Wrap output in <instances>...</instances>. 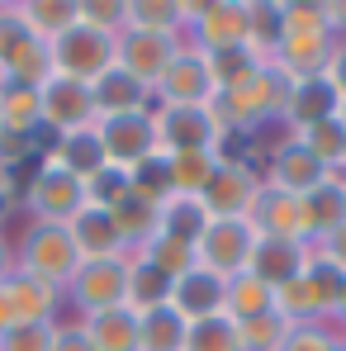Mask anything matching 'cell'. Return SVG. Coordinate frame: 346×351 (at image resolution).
<instances>
[{
    "label": "cell",
    "mask_w": 346,
    "mask_h": 351,
    "mask_svg": "<svg viewBox=\"0 0 346 351\" xmlns=\"http://www.w3.org/2000/svg\"><path fill=\"white\" fill-rule=\"evenodd\" d=\"M332 53H337V38L323 24V10L304 5V0H285V34H280V43L271 53V66L285 81H308V76L328 71Z\"/></svg>",
    "instance_id": "cell-1"
},
{
    "label": "cell",
    "mask_w": 346,
    "mask_h": 351,
    "mask_svg": "<svg viewBox=\"0 0 346 351\" xmlns=\"http://www.w3.org/2000/svg\"><path fill=\"white\" fill-rule=\"evenodd\" d=\"M285 95H289V81L266 62V71H256L247 86L237 90H219L209 100V114L219 123V133H242V138H256V128L275 123L285 114Z\"/></svg>",
    "instance_id": "cell-2"
},
{
    "label": "cell",
    "mask_w": 346,
    "mask_h": 351,
    "mask_svg": "<svg viewBox=\"0 0 346 351\" xmlns=\"http://www.w3.org/2000/svg\"><path fill=\"white\" fill-rule=\"evenodd\" d=\"M14 271L53 285V290H66L71 276L81 271V252L71 242V228H62V223H29L24 237L14 242Z\"/></svg>",
    "instance_id": "cell-3"
},
{
    "label": "cell",
    "mask_w": 346,
    "mask_h": 351,
    "mask_svg": "<svg viewBox=\"0 0 346 351\" xmlns=\"http://www.w3.org/2000/svg\"><path fill=\"white\" fill-rule=\"evenodd\" d=\"M342 280H346V276L337 271V266H328V261L308 256L304 276H294L289 285L275 290V313L285 318L289 328H294V323H323V318L332 313V304H337Z\"/></svg>",
    "instance_id": "cell-4"
},
{
    "label": "cell",
    "mask_w": 346,
    "mask_h": 351,
    "mask_svg": "<svg viewBox=\"0 0 346 351\" xmlns=\"http://www.w3.org/2000/svg\"><path fill=\"white\" fill-rule=\"evenodd\" d=\"M128 256H110V261H81V271L71 276V285L62 290L71 318H90L105 308H123L128 304Z\"/></svg>",
    "instance_id": "cell-5"
},
{
    "label": "cell",
    "mask_w": 346,
    "mask_h": 351,
    "mask_svg": "<svg viewBox=\"0 0 346 351\" xmlns=\"http://www.w3.org/2000/svg\"><path fill=\"white\" fill-rule=\"evenodd\" d=\"M48 76H53V48L24 29L14 5H0V81L43 86Z\"/></svg>",
    "instance_id": "cell-6"
},
{
    "label": "cell",
    "mask_w": 346,
    "mask_h": 351,
    "mask_svg": "<svg viewBox=\"0 0 346 351\" xmlns=\"http://www.w3.org/2000/svg\"><path fill=\"white\" fill-rule=\"evenodd\" d=\"M19 204H24V214H29L34 223H62V228H66V223L86 209V180L66 176L62 167H53V162L43 157L38 171L29 176Z\"/></svg>",
    "instance_id": "cell-7"
},
{
    "label": "cell",
    "mask_w": 346,
    "mask_h": 351,
    "mask_svg": "<svg viewBox=\"0 0 346 351\" xmlns=\"http://www.w3.org/2000/svg\"><path fill=\"white\" fill-rule=\"evenodd\" d=\"M48 48H53V71L58 76H71V81H86V86L100 71H110L114 58H119V38L105 34V29H95V24H86V19H76Z\"/></svg>",
    "instance_id": "cell-8"
},
{
    "label": "cell",
    "mask_w": 346,
    "mask_h": 351,
    "mask_svg": "<svg viewBox=\"0 0 346 351\" xmlns=\"http://www.w3.org/2000/svg\"><path fill=\"white\" fill-rule=\"evenodd\" d=\"M185 43L199 53L247 48V0H199L185 5Z\"/></svg>",
    "instance_id": "cell-9"
},
{
    "label": "cell",
    "mask_w": 346,
    "mask_h": 351,
    "mask_svg": "<svg viewBox=\"0 0 346 351\" xmlns=\"http://www.w3.org/2000/svg\"><path fill=\"white\" fill-rule=\"evenodd\" d=\"M256 242H261V233H256L251 219H209V228L195 242V261H199L204 271L232 280V276H242V271L251 266Z\"/></svg>",
    "instance_id": "cell-10"
},
{
    "label": "cell",
    "mask_w": 346,
    "mask_h": 351,
    "mask_svg": "<svg viewBox=\"0 0 346 351\" xmlns=\"http://www.w3.org/2000/svg\"><path fill=\"white\" fill-rule=\"evenodd\" d=\"M157 119V152L175 157V152H214L219 147V123L209 114V105H152Z\"/></svg>",
    "instance_id": "cell-11"
},
{
    "label": "cell",
    "mask_w": 346,
    "mask_h": 351,
    "mask_svg": "<svg viewBox=\"0 0 346 351\" xmlns=\"http://www.w3.org/2000/svg\"><path fill=\"white\" fill-rule=\"evenodd\" d=\"M62 290L24 276V271H10L0 280V332L5 328H24V323H58L62 313Z\"/></svg>",
    "instance_id": "cell-12"
},
{
    "label": "cell",
    "mask_w": 346,
    "mask_h": 351,
    "mask_svg": "<svg viewBox=\"0 0 346 351\" xmlns=\"http://www.w3.org/2000/svg\"><path fill=\"white\" fill-rule=\"evenodd\" d=\"M95 133H100V143H105L110 167L133 171L138 162L157 157V119H152V110H133V114L95 119Z\"/></svg>",
    "instance_id": "cell-13"
},
{
    "label": "cell",
    "mask_w": 346,
    "mask_h": 351,
    "mask_svg": "<svg viewBox=\"0 0 346 351\" xmlns=\"http://www.w3.org/2000/svg\"><path fill=\"white\" fill-rule=\"evenodd\" d=\"M328 167L299 143V138H280L271 152H266V171H261V185L266 190H280V195H308L318 180H328Z\"/></svg>",
    "instance_id": "cell-14"
},
{
    "label": "cell",
    "mask_w": 346,
    "mask_h": 351,
    "mask_svg": "<svg viewBox=\"0 0 346 351\" xmlns=\"http://www.w3.org/2000/svg\"><path fill=\"white\" fill-rule=\"evenodd\" d=\"M256 195H261V171L247 162H219L209 185L199 190V199L214 219H247Z\"/></svg>",
    "instance_id": "cell-15"
},
{
    "label": "cell",
    "mask_w": 346,
    "mask_h": 351,
    "mask_svg": "<svg viewBox=\"0 0 346 351\" xmlns=\"http://www.w3.org/2000/svg\"><path fill=\"white\" fill-rule=\"evenodd\" d=\"M219 90H214V76H209V62L199 48H180L175 62L162 71V81L152 86V105H209Z\"/></svg>",
    "instance_id": "cell-16"
},
{
    "label": "cell",
    "mask_w": 346,
    "mask_h": 351,
    "mask_svg": "<svg viewBox=\"0 0 346 351\" xmlns=\"http://www.w3.org/2000/svg\"><path fill=\"white\" fill-rule=\"evenodd\" d=\"M43 133H76V128H90L95 123V100H90V86L86 81H71V76H48L43 81Z\"/></svg>",
    "instance_id": "cell-17"
},
{
    "label": "cell",
    "mask_w": 346,
    "mask_h": 351,
    "mask_svg": "<svg viewBox=\"0 0 346 351\" xmlns=\"http://www.w3.org/2000/svg\"><path fill=\"white\" fill-rule=\"evenodd\" d=\"M185 48V38H175V34H147V29H123L119 34V66L128 71V76H138L147 90L162 81V71L175 62V53Z\"/></svg>",
    "instance_id": "cell-18"
},
{
    "label": "cell",
    "mask_w": 346,
    "mask_h": 351,
    "mask_svg": "<svg viewBox=\"0 0 346 351\" xmlns=\"http://www.w3.org/2000/svg\"><path fill=\"white\" fill-rule=\"evenodd\" d=\"M299 223H304V242L308 247L346 223V176L342 171H332L328 180H318L308 195H299Z\"/></svg>",
    "instance_id": "cell-19"
},
{
    "label": "cell",
    "mask_w": 346,
    "mask_h": 351,
    "mask_svg": "<svg viewBox=\"0 0 346 351\" xmlns=\"http://www.w3.org/2000/svg\"><path fill=\"white\" fill-rule=\"evenodd\" d=\"M171 304L185 323H204V318H219L223 304H228V280L204 271V266H190L180 280H171Z\"/></svg>",
    "instance_id": "cell-20"
},
{
    "label": "cell",
    "mask_w": 346,
    "mask_h": 351,
    "mask_svg": "<svg viewBox=\"0 0 346 351\" xmlns=\"http://www.w3.org/2000/svg\"><path fill=\"white\" fill-rule=\"evenodd\" d=\"M337 110H342V95H337V86L323 71V76H308V81H289L280 123H285L289 133H299V128H313L323 119H337Z\"/></svg>",
    "instance_id": "cell-21"
},
{
    "label": "cell",
    "mask_w": 346,
    "mask_h": 351,
    "mask_svg": "<svg viewBox=\"0 0 346 351\" xmlns=\"http://www.w3.org/2000/svg\"><path fill=\"white\" fill-rule=\"evenodd\" d=\"M308 256H313V247H308V242L261 237V242H256V252H251V266H247V271H251L256 280H266L271 290H280V285H289L294 276H304Z\"/></svg>",
    "instance_id": "cell-22"
},
{
    "label": "cell",
    "mask_w": 346,
    "mask_h": 351,
    "mask_svg": "<svg viewBox=\"0 0 346 351\" xmlns=\"http://www.w3.org/2000/svg\"><path fill=\"white\" fill-rule=\"evenodd\" d=\"M90 100H95V119H114V114H133V110H152V90L128 76L123 66H110L90 81Z\"/></svg>",
    "instance_id": "cell-23"
},
{
    "label": "cell",
    "mask_w": 346,
    "mask_h": 351,
    "mask_svg": "<svg viewBox=\"0 0 346 351\" xmlns=\"http://www.w3.org/2000/svg\"><path fill=\"white\" fill-rule=\"evenodd\" d=\"M71 242H76V252H81V261H110V256H128V247H123V237L114 228V214L110 209H81L71 223Z\"/></svg>",
    "instance_id": "cell-24"
},
{
    "label": "cell",
    "mask_w": 346,
    "mask_h": 351,
    "mask_svg": "<svg viewBox=\"0 0 346 351\" xmlns=\"http://www.w3.org/2000/svg\"><path fill=\"white\" fill-rule=\"evenodd\" d=\"M48 162L62 167L66 176H76V180H90L100 167H110V157H105V143H100L95 123H90V128H76V133L53 138V143H48Z\"/></svg>",
    "instance_id": "cell-25"
},
{
    "label": "cell",
    "mask_w": 346,
    "mask_h": 351,
    "mask_svg": "<svg viewBox=\"0 0 346 351\" xmlns=\"http://www.w3.org/2000/svg\"><path fill=\"white\" fill-rule=\"evenodd\" d=\"M209 209H204V199L199 195H180V190H171L162 204H157V233L162 237H175V242H199V233L209 228Z\"/></svg>",
    "instance_id": "cell-26"
},
{
    "label": "cell",
    "mask_w": 346,
    "mask_h": 351,
    "mask_svg": "<svg viewBox=\"0 0 346 351\" xmlns=\"http://www.w3.org/2000/svg\"><path fill=\"white\" fill-rule=\"evenodd\" d=\"M247 219L256 223V233H261V237H289V242H304L299 199H294V195H280V190H266V185H261V195H256V204H251Z\"/></svg>",
    "instance_id": "cell-27"
},
{
    "label": "cell",
    "mask_w": 346,
    "mask_h": 351,
    "mask_svg": "<svg viewBox=\"0 0 346 351\" xmlns=\"http://www.w3.org/2000/svg\"><path fill=\"white\" fill-rule=\"evenodd\" d=\"M14 14L24 19V29L34 38L53 43L81 19V0H14Z\"/></svg>",
    "instance_id": "cell-28"
},
{
    "label": "cell",
    "mask_w": 346,
    "mask_h": 351,
    "mask_svg": "<svg viewBox=\"0 0 346 351\" xmlns=\"http://www.w3.org/2000/svg\"><path fill=\"white\" fill-rule=\"evenodd\" d=\"M76 323L86 328V337L95 342V351H138V313L128 304L90 313V318H76Z\"/></svg>",
    "instance_id": "cell-29"
},
{
    "label": "cell",
    "mask_w": 346,
    "mask_h": 351,
    "mask_svg": "<svg viewBox=\"0 0 346 351\" xmlns=\"http://www.w3.org/2000/svg\"><path fill=\"white\" fill-rule=\"evenodd\" d=\"M43 86L0 81V128L5 133H43Z\"/></svg>",
    "instance_id": "cell-30"
},
{
    "label": "cell",
    "mask_w": 346,
    "mask_h": 351,
    "mask_svg": "<svg viewBox=\"0 0 346 351\" xmlns=\"http://www.w3.org/2000/svg\"><path fill=\"white\" fill-rule=\"evenodd\" d=\"M185 332H190V323L175 313L171 304L138 313V351H180Z\"/></svg>",
    "instance_id": "cell-31"
},
{
    "label": "cell",
    "mask_w": 346,
    "mask_h": 351,
    "mask_svg": "<svg viewBox=\"0 0 346 351\" xmlns=\"http://www.w3.org/2000/svg\"><path fill=\"white\" fill-rule=\"evenodd\" d=\"M223 313H228L232 323H251V318H261V313H275V290H271L266 280H256L251 271H242V276L228 280V304H223Z\"/></svg>",
    "instance_id": "cell-32"
},
{
    "label": "cell",
    "mask_w": 346,
    "mask_h": 351,
    "mask_svg": "<svg viewBox=\"0 0 346 351\" xmlns=\"http://www.w3.org/2000/svg\"><path fill=\"white\" fill-rule=\"evenodd\" d=\"M285 34V0H247V48L271 62Z\"/></svg>",
    "instance_id": "cell-33"
},
{
    "label": "cell",
    "mask_w": 346,
    "mask_h": 351,
    "mask_svg": "<svg viewBox=\"0 0 346 351\" xmlns=\"http://www.w3.org/2000/svg\"><path fill=\"white\" fill-rule=\"evenodd\" d=\"M209 62V76H214V90H237L247 86L256 71H266V58L251 53V48H228V53H204Z\"/></svg>",
    "instance_id": "cell-34"
},
{
    "label": "cell",
    "mask_w": 346,
    "mask_h": 351,
    "mask_svg": "<svg viewBox=\"0 0 346 351\" xmlns=\"http://www.w3.org/2000/svg\"><path fill=\"white\" fill-rule=\"evenodd\" d=\"M133 261H143V266H152V271H162L166 280H180L190 266H199L195 261V247L190 242H175V237H152V242H143L138 252H133Z\"/></svg>",
    "instance_id": "cell-35"
},
{
    "label": "cell",
    "mask_w": 346,
    "mask_h": 351,
    "mask_svg": "<svg viewBox=\"0 0 346 351\" xmlns=\"http://www.w3.org/2000/svg\"><path fill=\"white\" fill-rule=\"evenodd\" d=\"M110 214H114V228H119V237H123V247H128V256H133L143 242L157 237V204H147V199H138V195H128Z\"/></svg>",
    "instance_id": "cell-36"
},
{
    "label": "cell",
    "mask_w": 346,
    "mask_h": 351,
    "mask_svg": "<svg viewBox=\"0 0 346 351\" xmlns=\"http://www.w3.org/2000/svg\"><path fill=\"white\" fill-rule=\"evenodd\" d=\"M289 138H299L328 171H342V162H346V128H342V119H323V123L299 128V133H289Z\"/></svg>",
    "instance_id": "cell-37"
},
{
    "label": "cell",
    "mask_w": 346,
    "mask_h": 351,
    "mask_svg": "<svg viewBox=\"0 0 346 351\" xmlns=\"http://www.w3.org/2000/svg\"><path fill=\"white\" fill-rule=\"evenodd\" d=\"M214 167H219V152H175V157H166L171 190H180V195H199V190L209 185Z\"/></svg>",
    "instance_id": "cell-38"
},
{
    "label": "cell",
    "mask_w": 346,
    "mask_h": 351,
    "mask_svg": "<svg viewBox=\"0 0 346 351\" xmlns=\"http://www.w3.org/2000/svg\"><path fill=\"white\" fill-rule=\"evenodd\" d=\"M128 261H133V256H128ZM166 299H171V280H166L162 271L133 261V271H128V308H133V313H147V308H162Z\"/></svg>",
    "instance_id": "cell-39"
},
{
    "label": "cell",
    "mask_w": 346,
    "mask_h": 351,
    "mask_svg": "<svg viewBox=\"0 0 346 351\" xmlns=\"http://www.w3.org/2000/svg\"><path fill=\"white\" fill-rule=\"evenodd\" d=\"M180 351H242V332H237V323H232L228 313H219V318L190 323Z\"/></svg>",
    "instance_id": "cell-40"
},
{
    "label": "cell",
    "mask_w": 346,
    "mask_h": 351,
    "mask_svg": "<svg viewBox=\"0 0 346 351\" xmlns=\"http://www.w3.org/2000/svg\"><path fill=\"white\" fill-rule=\"evenodd\" d=\"M128 195H133V180H128L123 167H100L86 180V204L90 209H119Z\"/></svg>",
    "instance_id": "cell-41"
},
{
    "label": "cell",
    "mask_w": 346,
    "mask_h": 351,
    "mask_svg": "<svg viewBox=\"0 0 346 351\" xmlns=\"http://www.w3.org/2000/svg\"><path fill=\"white\" fill-rule=\"evenodd\" d=\"M128 180H133V195L147 199V204H162V199L171 195V171H166V157H162V152L147 157V162H138V167L128 171Z\"/></svg>",
    "instance_id": "cell-42"
},
{
    "label": "cell",
    "mask_w": 346,
    "mask_h": 351,
    "mask_svg": "<svg viewBox=\"0 0 346 351\" xmlns=\"http://www.w3.org/2000/svg\"><path fill=\"white\" fill-rule=\"evenodd\" d=\"M237 332H242V351H280L289 323L280 313H261L251 323H237Z\"/></svg>",
    "instance_id": "cell-43"
},
{
    "label": "cell",
    "mask_w": 346,
    "mask_h": 351,
    "mask_svg": "<svg viewBox=\"0 0 346 351\" xmlns=\"http://www.w3.org/2000/svg\"><path fill=\"white\" fill-rule=\"evenodd\" d=\"M337 342H342V332L332 323H294L280 351H337Z\"/></svg>",
    "instance_id": "cell-44"
},
{
    "label": "cell",
    "mask_w": 346,
    "mask_h": 351,
    "mask_svg": "<svg viewBox=\"0 0 346 351\" xmlns=\"http://www.w3.org/2000/svg\"><path fill=\"white\" fill-rule=\"evenodd\" d=\"M81 19L119 38L128 29V0H81Z\"/></svg>",
    "instance_id": "cell-45"
},
{
    "label": "cell",
    "mask_w": 346,
    "mask_h": 351,
    "mask_svg": "<svg viewBox=\"0 0 346 351\" xmlns=\"http://www.w3.org/2000/svg\"><path fill=\"white\" fill-rule=\"evenodd\" d=\"M53 328H58V323L5 328V332H0V351H53Z\"/></svg>",
    "instance_id": "cell-46"
},
{
    "label": "cell",
    "mask_w": 346,
    "mask_h": 351,
    "mask_svg": "<svg viewBox=\"0 0 346 351\" xmlns=\"http://www.w3.org/2000/svg\"><path fill=\"white\" fill-rule=\"evenodd\" d=\"M53 351H95V342L86 337V328L76 318H66V323L53 328Z\"/></svg>",
    "instance_id": "cell-47"
},
{
    "label": "cell",
    "mask_w": 346,
    "mask_h": 351,
    "mask_svg": "<svg viewBox=\"0 0 346 351\" xmlns=\"http://www.w3.org/2000/svg\"><path fill=\"white\" fill-rule=\"evenodd\" d=\"M313 256L328 261V266H337V271L346 276V223L337 228V233H328L323 242H313Z\"/></svg>",
    "instance_id": "cell-48"
},
{
    "label": "cell",
    "mask_w": 346,
    "mask_h": 351,
    "mask_svg": "<svg viewBox=\"0 0 346 351\" xmlns=\"http://www.w3.org/2000/svg\"><path fill=\"white\" fill-rule=\"evenodd\" d=\"M318 10H323V24L332 29V38L346 43V0H323Z\"/></svg>",
    "instance_id": "cell-49"
},
{
    "label": "cell",
    "mask_w": 346,
    "mask_h": 351,
    "mask_svg": "<svg viewBox=\"0 0 346 351\" xmlns=\"http://www.w3.org/2000/svg\"><path fill=\"white\" fill-rule=\"evenodd\" d=\"M328 81L337 86V95L346 100V43H337V53H332V62H328Z\"/></svg>",
    "instance_id": "cell-50"
},
{
    "label": "cell",
    "mask_w": 346,
    "mask_h": 351,
    "mask_svg": "<svg viewBox=\"0 0 346 351\" xmlns=\"http://www.w3.org/2000/svg\"><path fill=\"white\" fill-rule=\"evenodd\" d=\"M19 209V190L10 185V176H0V228L10 223V214Z\"/></svg>",
    "instance_id": "cell-51"
},
{
    "label": "cell",
    "mask_w": 346,
    "mask_h": 351,
    "mask_svg": "<svg viewBox=\"0 0 346 351\" xmlns=\"http://www.w3.org/2000/svg\"><path fill=\"white\" fill-rule=\"evenodd\" d=\"M323 323H332V328H337V332L346 337V280H342V290H337V304H332V313H328Z\"/></svg>",
    "instance_id": "cell-52"
},
{
    "label": "cell",
    "mask_w": 346,
    "mask_h": 351,
    "mask_svg": "<svg viewBox=\"0 0 346 351\" xmlns=\"http://www.w3.org/2000/svg\"><path fill=\"white\" fill-rule=\"evenodd\" d=\"M10 271H14V242H10V237L0 233V280H5Z\"/></svg>",
    "instance_id": "cell-53"
},
{
    "label": "cell",
    "mask_w": 346,
    "mask_h": 351,
    "mask_svg": "<svg viewBox=\"0 0 346 351\" xmlns=\"http://www.w3.org/2000/svg\"><path fill=\"white\" fill-rule=\"evenodd\" d=\"M337 119H342V128H346V100H342V110H337Z\"/></svg>",
    "instance_id": "cell-54"
},
{
    "label": "cell",
    "mask_w": 346,
    "mask_h": 351,
    "mask_svg": "<svg viewBox=\"0 0 346 351\" xmlns=\"http://www.w3.org/2000/svg\"><path fill=\"white\" fill-rule=\"evenodd\" d=\"M337 351H346V337H342V342H337Z\"/></svg>",
    "instance_id": "cell-55"
},
{
    "label": "cell",
    "mask_w": 346,
    "mask_h": 351,
    "mask_svg": "<svg viewBox=\"0 0 346 351\" xmlns=\"http://www.w3.org/2000/svg\"><path fill=\"white\" fill-rule=\"evenodd\" d=\"M342 176H346V162H342Z\"/></svg>",
    "instance_id": "cell-56"
}]
</instances>
